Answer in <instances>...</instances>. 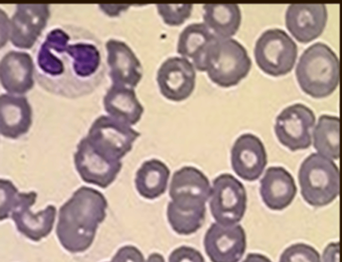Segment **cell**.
I'll use <instances>...</instances> for the list:
<instances>
[{
	"label": "cell",
	"mask_w": 342,
	"mask_h": 262,
	"mask_svg": "<svg viewBox=\"0 0 342 262\" xmlns=\"http://www.w3.org/2000/svg\"><path fill=\"white\" fill-rule=\"evenodd\" d=\"M327 18L325 4H291L285 12V25L298 41L308 43L322 34Z\"/></svg>",
	"instance_id": "cell-16"
},
{
	"label": "cell",
	"mask_w": 342,
	"mask_h": 262,
	"mask_svg": "<svg viewBox=\"0 0 342 262\" xmlns=\"http://www.w3.org/2000/svg\"><path fill=\"white\" fill-rule=\"evenodd\" d=\"M107 206L99 190L85 186L77 189L59 210L56 233L61 246L74 253L87 250L106 217Z\"/></svg>",
	"instance_id": "cell-2"
},
{
	"label": "cell",
	"mask_w": 342,
	"mask_h": 262,
	"mask_svg": "<svg viewBox=\"0 0 342 262\" xmlns=\"http://www.w3.org/2000/svg\"><path fill=\"white\" fill-rule=\"evenodd\" d=\"M170 174L169 168L162 161L156 159L145 161L136 172V189L143 198L155 199L166 192Z\"/></svg>",
	"instance_id": "cell-23"
},
{
	"label": "cell",
	"mask_w": 342,
	"mask_h": 262,
	"mask_svg": "<svg viewBox=\"0 0 342 262\" xmlns=\"http://www.w3.org/2000/svg\"><path fill=\"white\" fill-rule=\"evenodd\" d=\"M204 24L217 37L229 38L238 31L241 12L236 4H205L203 6Z\"/></svg>",
	"instance_id": "cell-24"
},
{
	"label": "cell",
	"mask_w": 342,
	"mask_h": 262,
	"mask_svg": "<svg viewBox=\"0 0 342 262\" xmlns=\"http://www.w3.org/2000/svg\"><path fill=\"white\" fill-rule=\"evenodd\" d=\"M210 197V209L216 223L229 226L242 220L246 209V192L234 176L224 173L215 178Z\"/></svg>",
	"instance_id": "cell-8"
},
{
	"label": "cell",
	"mask_w": 342,
	"mask_h": 262,
	"mask_svg": "<svg viewBox=\"0 0 342 262\" xmlns=\"http://www.w3.org/2000/svg\"><path fill=\"white\" fill-rule=\"evenodd\" d=\"M298 180L301 194L310 205L322 207L332 202L339 193V173L336 164L313 152L302 163Z\"/></svg>",
	"instance_id": "cell-5"
},
{
	"label": "cell",
	"mask_w": 342,
	"mask_h": 262,
	"mask_svg": "<svg viewBox=\"0 0 342 262\" xmlns=\"http://www.w3.org/2000/svg\"><path fill=\"white\" fill-rule=\"evenodd\" d=\"M242 262H272L267 256L260 253H249Z\"/></svg>",
	"instance_id": "cell-34"
},
{
	"label": "cell",
	"mask_w": 342,
	"mask_h": 262,
	"mask_svg": "<svg viewBox=\"0 0 342 262\" xmlns=\"http://www.w3.org/2000/svg\"><path fill=\"white\" fill-rule=\"evenodd\" d=\"M339 244L338 242L331 243L324 250L323 262H339Z\"/></svg>",
	"instance_id": "cell-33"
},
{
	"label": "cell",
	"mask_w": 342,
	"mask_h": 262,
	"mask_svg": "<svg viewBox=\"0 0 342 262\" xmlns=\"http://www.w3.org/2000/svg\"><path fill=\"white\" fill-rule=\"evenodd\" d=\"M156 7L164 23L169 26L183 24L190 17L193 9L191 4H158Z\"/></svg>",
	"instance_id": "cell-30"
},
{
	"label": "cell",
	"mask_w": 342,
	"mask_h": 262,
	"mask_svg": "<svg viewBox=\"0 0 342 262\" xmlns=\"http://www.w3.org/2000/svg\"><path fill=\"white\" fill-rule=\"evenodd\" d=\"M303 92L321 98L332 94L339 81V62L332 49L322 42H315L301 55L295 71Z\"/></svg>",
	"instance_id": "cell-3"
},
{
	"label": "cell",
	"mask_w": 342,
	"mask_h": 262,
	"mask_svg": "<svg viewBox=\"0 0 342 262\" xmlns=\"http://www.w3.org/2000/svg\"><path fill=\"white\" fill-rule=\"evenodd\" d=\"M34 63L42 87L68 97L92 91L104 71L100 41L86 30L69 25L47 33L36 48Z\"/></svg>",
	"instance_id": "cell-1"
},
{
	"label": "cell",
	"mask_w": 342,
	"mask_h": 262,
	"mask_svg": "<svg viewBox=\"0 0 342 262\" xmlns=\"http://www.w3.org/2000/svg\"><path fill=\"white\" fill-rule=\"evenodd\" d=\"M260 183L262 201L272 210H282L287 207L297 192L294 178L281 166L268 168Z\"/></svg>",
	"instance_id": "cell-20"
},
{
	"label": "cell",
	"mask_w": 342,
	"mask_h": 262,
	"mask_svg": "<svg viewBox=\"0 0 342 262\" xmlns=\"http://www.w3.org/2000/svg\"><path fill=\"white\" fill-rule=\"evenodd\" d=\"M203 247L211 262H239L246 248L245 232L239 224L213 223L204 236Z\"/></svg>",
	"instance_id": "cell-11"
},
{
	"label": "cell",
	"mask_w": 342,
	"mask_h": 262,
	"mask_svg": "<svg viewBox=\"0 0 342 262\" xmlns=\"http://www.w3.org/2000/svg\"><path fill=\"white\" fill-rule=\"evenodd\" d=\"M105 111L109 115L130 125L136 124L144 113L133 88L113 84L103 98Z\"/></svg>",
	"instance_id": "cell-21"
},
{
	"label": "cell",
	"mask_w": 342,
	"mask_h": 262,
	"mask_svg": "<svg viewBox=\"0 0 342 262\" xmlns=\"http://www.w3.org/2000/svg\"><path fill=\"white\" fill-rule=\"evenodd\" d=\"M206 214V206L181 207L168 203L167 216L174 231L179 235H188L197 232L202 226Z\"/></svg>",
	"instance_id": "cell-27"
},
{
	"label": "cell",
	"mask_w": 342,
	"mask_h": 262,
	"mask_svg": "<svg viewBox=\"0 0 342 262\" xmlns=\"http://www.w3.org/2000/svg\"><path fill=\"white\" fill-rule=\"evenodd\" d=\"M34 61L26 52L11 50L1 60V82L10 94L20 95L30 90L34 83Z\"/></svg>",
	"instance_id": "cell-18"
},
{
	"label": "cell",
	"mask_w": 342,
	"mask_h": 262,
	"mask_svg": "<svg viewBox=\"0 0 342 262\" xmlns=\"http://www.w3.org/2000/svg\"><path fill=\"white\" fill-rule=\"evenodd\" d=\"M298 51L297 43L284 30L271 28L264 31L257 39L254 52L260 69L276 77L292 70Z\"/></svg>",
	"instance_id": "cell-6"
},
{
	"label": "cell",
	"mask_w": 342,
	"mask_h": 262,
	"mask_svg": "<svg viewBox=\"0 0 342 262\" xmlns=\"http://www.w3.org/2000/svg\"><path fill=\"white\" fill-rule=\"evenodd\" d=\"M252 64L241 43L233 38L216 36L207 46L198 70L207 71L211 80L219 86L229 88L247 75Z\"/></svg>",
	"instance_id": "cell-4"
},
{
	"label": "cell",
	"mask_w": 342,
	"mask_h": 262,
	"mask_svg": "<svg viewBox=\"0 0 342 262\" xmlns=\"http://www.w3.org/2000/svg\"><path fill=\"white\" fill-rule=\"evenodd\" d=\"M233 170L244 180L254 181L262 175L267 163L264 145L256 136L246 133L240 136L231 151Z\"/></svg>",
	"instance_id": "cell-15"
},
{
	"label": "cell",
	"mask_w": 342,
	"mask_h": 262,
	"mask_svg": "<svg viewBox=\"0 0 342 262\" xmlns=\"http://www.w3.org/2000/svg\"><path fill=\"white\" fill-rule=\"evenodd\" d=\"M37 193L31 191L19 192L13 183L7 179L0 180V219L9 218L11 213L23 207H32L36 202Z\"/></svg>",
	"instance_id": "cell-28"
},
{
	"label": "cell",
	"mask_w": 342,
	"mask_h": 262,
	"mask_svg": "<svg viewBox=\"0 0 342 262\" xmlns=\"http://www.w3.org/2000/svg\"><path fill=\"white\" fill-rule=\"evenodd\" d=\"M216 36L203 23L189 24L179 35L177 52L191 58L193 66L197 69L207 46Z\"/></svg>",
	"instance_id": "cell-25"
},
{
	"label": "cell",
	"mask_w": 342,
	"mask_h": 262,
	"mask_svg": "<svg viewBox=\"0 0 342 262\" xmlns=\"http://www.w3.org/2000/svg\"><path fill=\"white\" fill-rule=\"evenodd\" d=\"M107 62L112 84L133 88L142 77L141 64L131 48L124 42L114 39L106 43Z\"/></svg>",
	"instance_id": "cell-17"
},
{
	"label": "cell",
	"mask_w": 342,
	"mask_h": 262,
	"mask_svg": "<svg viewBox=\"0 0 342 262\" xmlns=\"http://www.w3.org/2000/svg\"><path fill=\"white\" fill-rule=\"evenodd\" d=\"M74 162L76 171L84 182L103 189L115 181L123 165L121 160L110 159L96 150L86 137L77 145Z\"/></svg>",
	"instance_id": "cell-10"
},
{
	"label": "cell",
	"mask_w": 342,
	"mask_h": 262,
	"mask_svg": "<svg viewBox=\"0 0 342 262\" xmlns=\"http://www.w3.org/2000/svg\"><path fill=\"white\" fill-rule=\"evenodd\" d=\"M48 4H17L7 21V34L15 46L30 48L45 27L50 16Z\"/></svg>",
	"instance_id": "cell-12"
},
{
	"label": "cell",
	"mask_w": 342,
	"mask_h": 262,
	"mask_svg": "<svg viewBox=\"0 0 342 262\" xmlns=\"http://www.w3.org/2000/svg\"><path fill=\"white\" fill-rule=\"evenodd\" d=\"M211 191L210 181L201 171L185 166L173 173L169 194L171 201L177 206L199 207L206 206Z\"/></svg>",
	"instance_id": "cell-13"
},
{
	"label": "cell",
	"mask_w": 342,
	"mask_h": 262,
	"mask_svg": "<svg viewBox=\"0 0 342 262\" xmlns=\"http://www.w3.org/2000/svg\"><path fill=\"white\" fill-rule=\"evenodd\" d=\"M30 207H24L13 211L10 217L14 222L17 230L30 239L38 242L51 232L56 215V208L48 205L34 213Z\"/></svg>",
	"instance_id": "cell-22"
},
{
	"label": "cell",
	"mask_w": 342,
	"mask_h": 262,
	"mask_svg": "<svg viewBox=\"0 0 342 262\" xmlns=\"http://www.w3.org/2000/svg\"><path fill=\"white\" fill-rule=\"evenodd\" d=\"M161 94L173 101L188 98L195 85L196 72L193 63L184 57L174 56L164 61L157 72Z\"/></svg>",
	"instance_id": "cell-14"
},
{
	"label": "cell",
	"mask_w": 342,
	"mask_h": 262,
	"mask_svg": "<svg viewBox=\"0 0 342 262\" xmlns=\"http://www.w3.org/2000/svg\"><path fill=\"white\" fill-rule=\"evenodd\" d=\"M313 147L322 155L339 158V118L326 114L320 116L313 132Z\"/></svg>",
	"instance_id": "cell-26"
},
{
	"label": "cell",
	"mask_w": 342,
	"mask_h": 262,
	"mask_svg": "<svg viewBox=\"0 0 342 262\" xmlns=\"http://www.w3.org/2000/svg\"><path fill=\"white\" fill-rule=\"evenodd\" d=\"M145 262H166L164 256L160 253L154 252L150 254Z\"/></svg>",
	"instance_id": "cell-35"
},
{
	"label": "cell",
	"mask_w": 342,
	"mask_h": 262,
	"mask_svg": "<svg viewBox=\"0 0 342 262\" xmlns=\"http://www.w3.org/2000/svg\"><path fill=\"white\" fill-rule=\"evenodd\" d=\"M313 111L297 103L284 108L277 116L275 132L279 142L294 151L308 148L311 145V132L315 123Z\"/></svg>",
	"instance_id": "cell-9"
},
{
	"label": "cell",
	"mask_w": 342,
	"mask_h": 262,
	"mask_svg": "<svg viewBox=\"0 0 342 262\" xmlns=\"http://www.w3.org/2000/svg\"><path fill=\"white\" fill-rule=\"evenodd\" d=\"M169 262H205L201 253L189 246H181L173 250L168 258Z\"/></svg>",
	"instance_id": "cell-31"
},
{
	"label": "cell",
	"mask_w": 342,
	"mask_h": 262,
	"mask_svg": "<svg viewBox=\"0 0 342 262\" xmlns=\"http://www.w3.org/2000/svg\"><path fill=\"white\" fill-rule=\"evenodd\" d=\"M32 123V110L24 96L10 93L0 96V133L17 139L26 134Z\"/></svg>",
	"instance_id": "cell-19"
},
{
	"label": "cell",
	"mask_w": 342,
	"mask_h": 262,
	"mask_svg": "<svg viewBox=\"0 0 342 262\" xmlns=\"http://www.w3.org/2000/svg\"><path fill=\"white\" fill-rule=\"evenodd\" d=\"M141 133L130 125L110 116L96 118L86 138L98 152L113 160H121L129 152Z\"/></svg>",
	"instance_id": "cell-7"
},
{
	"label": "cell",
	"mask_w": 342,
	"mask_h": 262,
	"mask_svg": "<svg viewBox=\"0 0 342 262\" xmlns=\"http://www.w3.org/2000/svg\"><path fill=\"white\" fill-rule=\"evenodd\" d=\"M279 262H321V259L320 253L314 248L300 243L286 248L281 254Z\"/></svg>",
	"instance_id": "cell-29"
},
{
	"label": "cell",
	"mask_w": 342,
	"mask_h": 262,
	"mask_svg": "<svg viewBox=\"0 0 342 262\" xmlns=\"http://www.w3.org/2000/svg\"><path fill=\"white\" fill-rule=\"evenodd\" d=\"M141 251L132 245L120 248L110 262H145Z\"/></svg>",
	"instance_id": "cell-32"
}]
</instances>
